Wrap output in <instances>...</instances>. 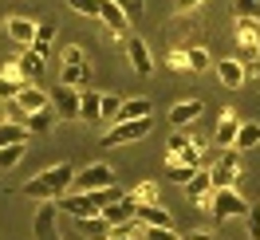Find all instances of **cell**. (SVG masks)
<instances>
[{
  "instance_id": "1",
  "label": "cell",
  "mask_w": 260,
  "mask_h": 240,
  "mask_svg": "<svg viewBox=\"0 0 260 240\" xmlns=\"http://www.w3.org/2000/svg\"><path fill=\"white\" fill-rule=\"evenodd\" d=\"M71 181H75V165L59 161V165H48V169H40L36 177H28L20 185V193L32 197V201H55V197H63L71 189Z\"/></svg>"
},
{
  "instance_id": "2",
  "label": "cell",
  "mask_w": 260,
  "mask_h": 240,
  "mask_svg": "<svg viewBox=\"0 0 260 240\" xmlns=\"http://www.w3.org/2000/svg\"><path fill=\"white\" fill-rule=\"evenodd\" d=\"M87 75H91V63H87V55H83V48H75V44H67L63 51H59V83H67V87H87Z\"/></svg>"
},
{
  "instance_id": "3",
  "label": "cell",
  "mask_w": 260,
  "mask_h": 240,
  "mask_svg": "<svg viewBox=\"0 0 260 240\" xmlns=\"http://www.w3.org/2000/svg\"><path fill=\"white\" fill-rule=\"evenodd\" d=\"M150 130H154V114L130 118V122H114V126L103 134V146H107V150H111V146H130V142H138V138H146Z\"/></svg>"
},
{
  "instance_id": "4",
  "label": "cell",
  "mask_w": 260,
  "mask_h": 240,
  "mask_svg": "<svg viewBox=\"0 0 260 240\" xmlns=\"http://www.w3.org/2000/svg\"><path fill=\"white\" fill-rule=\"evenodd\" d=\"M107 185H114V169L107 161H95V165L75 169V181H71L67 193H95V189H107Z\"/></svg>"
},
{
  "instance_id": "5",
  "label": "cell",
  "mask_w": 260,
  "mask_h": 240,
  "mask_svg": "<svg viewBox=\"0 0 260 240\" xmlns=\"http://www.w3.org/2000/svg\"><path fill=\"white\" fill-rule=\"evenodd\" d=\"M241 150H225L221 158L209 165V177H213V189H237V177H241Z\"/></svg>"
},
{
  "instance_id": "6",
  "label": "cell",
  "mask_w": 260,
  "mask_h": 240,
  "mask_svg": "<svg viewBox=\"0 0 260 240\" xmlns=\"http://www.w3.org/2000/svg\"><path fill=\"white\" fill-rule=\"evenodd\" d=\"M79 107H83V91H79V87H67V83H59V87L51 91V111H55V118L75 122V118H79Z\"/></svg>"
},
{
  "instance_id": "7",
  "label": "cell",
  "mask_w": 260,
  "mask_h": 240,
  "mask_svg": "<svg viewBox=\"0 0 260 240\" xmlns=\"http://www.w3.org/2000/svg\"><path fill=\"white\" fill-rule=\"evenodd\" d=\"M213 221H229V217H244L248 213V201H244L237 189H213Z\"/></svg>"
},
{
  "instance_id": "8",
  "label": "cell",
  "mask_w": 260,
  "mask_h": 240,
  "mask_svg": "<svg viewBox=\"0 0 260 240\" xmlns=\"http://www.w3.org/2000/svg\"><path fill=\"white\" fill-rule=\"evenodd\" d=\"M12 107H16L20 114H36V111H48L51 107V95L40 87V83H24L16 91V98H12Z\"/></svg>"
},
{
  "instance_id": "9",
  "label": "cell",
  "mask_w": 260,
  "mask_h": 240,
  "mask_svg": "<svg viewBox=\"0 0 260 240\" xmlns=\"http://www.w3.org/2000/svg\"><path fill=\"white\" fill-rule=\"evenodd\" d=\"M36 240H63V232H59V209H55V201H40V213H36Z\"/></svg>"
},
{
  "instance_id": "10",
  "label": "cell",
  "mask_w": 260,
  "mask_h": 240,
  "mask_svg": "<svg viewBox=\"0 0 260 240\" xmlns=\"http://www.w3.org/2000/svg\"><path fill=\"white\" fill-rule=\"evenodd\" d=\"M55 209L59 213H67L71 221H83V217H95L99 205L91 193H63V197H55Z\"/></svg>"
},
{
  "instance_id": "11",
  "label": "cell",
  "mask_w": 260,
  "mask_h": 240,
  "mask_svg": "<svg viewBox=\"0 0 260 240\" xmlns=\"http://www.w3.org/2000/svg\"><path fill=\"white\" fill-rule=\"evenodd\" d=\"M185 197H189L197 209H213V177H209L205 165H197V174L185 181Z\"/></svg>"
},
{
  "instance_id": "12",
  "label": "cell",
  "mask_w": 260,
  "mask_h": 240,
  "mask_svg": "<svg viewBox=\"0 0 260 240\" xmlns=\"http://www.w3.org/2000/svg\"><path fill=\"white\" fill-rule=\"evenodd\" d=\"M237 44H241L244 59H260V20L237 16Z\"/></svg>"
},
{
  "instance_id": "13",
  "label": "cell",
  "mask_w": 260,
  "mask_h": 240,
  "mask_svg": "<svg viewBox=\"0 0 260 240\" xmlns=\"http://www.w3.org/2000/svg\"><path fill=\"white\" fill-rule=\"evenodd\" d=\"M122 44H126V59H130V67H134L138 75H154V55H150L146 40L130 36V40H122Z\"/></svg>"
},
{
  "instance_id": "14",
  "label": "cell",
  "mask_w": 260,
  "mask_h": 240,
  "mask_svg": "<svg viewBox=\"0 0 260 240\" xmlns=\"http://www.w3.org/2000/svg\"><path fill=\"white\" fill-rule=\"evenodd\" d=\"M134 221L142 224V228H170L174 217H170V209H162L154 201V205H134Z\"/></svg>"
},
{
  "instance_id": "15",
  "label": "cell",
  "mask_w": 260,
  "mask_h": 240,
  "mask_svg": "<svg viewBox=\"0 0 260 240\" xmlns=\"http://www.w3.org/2000/svg\"><path fill=\"white\" fill-rule=\"evenodd\" d=\"M213 67H217V79L225 83L229 91H237V87L248 83V67H244L241 59H221V63H213Z\"/></svg>"
},
{
  "instance_id": "16",
  "label": "cell",
  "mask_w": 260,
  "mask_h": 240,
  "mask_svg": "<svg viewBox=\"0 0 260 240\" xmlns=\"http://www.w3.org/2000/svg\"><path fill=\"white\" fill-rule=\"evenodd\" d=\"M237 130H241V118L233 111H225L221 118H217V130H213V146H221V150H233V142H237Z\"/></svg>"
},
{
  "instance_id": "17",
  "label": "cell",
  "mask_w": 260,
  "mask_h": 240,
  "mask_svg": "<svg viewBox=\"0 0 260 240\" xmlns=\"http://www.w3.org/2000/svg\"><path fill=\"white\" fill-rule=\"evenodd\" d=\"M99 20L107 24V32H111L114 40H122V36H126V24H130V16L122 12V8H118V4H114V0H103V12H99Z\"/></svg>"
},
{
  "instance_id": "18",
  "label": "cell",
  "mask_w": 260,
  "mask_h": 240,
  "mask_svg": "<svg viewBox=\"0 0 260 240\" xmlns=\"http://www.w3.org/2000/svg\"><path fill=\"white\" fill-rule=\"evenodd\" d=\"M201 118V102L197 98H178L174 107H170V126H189V122H197Z\"/></svg>"
},
{
  "instance_id": "19",
  "label": "cell",
  "mask_w": 260,
  "mask_h": 240,
  "mask_svg": "<svg viewBox=\"0 0 260 240\" xmlns=\"http://www.w3.org/2000/svg\"><path fill=\"white\" fill-rule=\"evenodd\" d=\"M79 224V232L87 240H111V221H107V217H103V213H95V217H83V221H75Z\"/></svg>"
},
{
  "instance_id": "20",
  "label": "cell",
  "mask_w": 260,
  "mask_h": 240,
  "mask_svg": "<svg viewBox=\"0 0 260 240\" xmlns=\"http://www.w3.org/2000/svg\"><path fill=\"white\" fill-rule=\"evenodd\" d=\"M146 114H154V102H150L146 95H138V98H122V107H118V122H130V118H146Z\"/></svg>"
},
{
  "instance_id": "21",
  "label": "cell",
  "mask_w": 260,
  "mask_h": 240,
  "mask_svg": "<svg viewBox=\"0 0 260 240\" xmlns=\"http://www.w3.org/2000/svg\"><path fill=\"white\" fill-rule=\"evenodd\" d=\"M8 36L16 40L20 48H32V40H36V20H28V16H12V20H8Z\"/></svg>"
},
{
  "instance_id": "22",
  "label": "cell",
  "mask_w": 260,
  "mask_h": 240,
  "mask_svg": "<svg viewBox=\"0 0 260 240\" xmlns=\"http://www.w3.org/2000/svg\"><path fill=\"white\" fill-rule=\"evenodd\" d=\"M16 63H20V71H24V79H28V83H40V75H44V55H40V51L24 48Z\"/></svg>"
},
{
  "instance_id": "23",
  "label": "cell",
  "mask_w": 260,
  "mask_h": 240,
  "mask_svg": "<svg viewBox=\"0 0 260 240\" xmlns=\"http://www.w3.org/2000/svg\"><path fill=\"white\" fill-rule=\"evenodd\" d=\"M103 217L111 221V228H118V224H126V221H134V201H130V193L122 197V201L107 205V209H103Z\"/></svg>"
},
{
  "instance_id": "24",
  "label": "cell",
  "mask_w": 260,
  "mask_h": 240,
  "mask_svg": "<svg viewBox=\"0 0 260 240\" xmlns=\"http://www.w3.org/2000/svg\"><path fill=\"white\" fill-rule=\"evenodd\" d=\"M32 138V130L24 126V122H16V118H4L0 122V146H16V142H28Z\"/></svg>"
},
{
  "instance_id": "25",
  "label": "cell",
  "mask_w": 260,
  "mask_h": 240,
  "mask_svg": "<svg viewBox=\"0 0 260 240\" xmlns=\"http://www.w3.org/2000/svg\"><path fill=\"white\" fill-rule=\"evenodd\" d=\"M59 36V24L55 20H44V24H36V40H32V51H40V55H48L51 51V40Z\"/></svg>"
},
{
  "instance_id": "26",
  "label": "cell",
  "mask_w": 260,
  "mask_h": 240,
  "mask_svg": "<svg viewBox=\"0 0 260 240\" xmlns=\"http://www.w3.org/2000/svg\"><path fill=\"white\" fill-rule=\"evenodd\" d=\"M181 48H185V67H189V71H197V75H201V71H209V67H213L209 51L201 48V44H181Z\"/></svg>"
},
{
  "instance_id": "27",
  "label": "cell",
  "mask_w": 260,
  "mask_h": 240,
  "mask_svg": "<svg viewBox=\"0 0 260 240\" xmlns=\"http://www.w3.org/2000/svg\"><path fill=\"white\" fill-rule=\"evenodd\" d=\"M260 146V122H241V130H237V142H233V150H256Z\"/></svg>"
},
{
  "instance_id": "28",
  "label": "cell",
  "mask_w": 260,
  "mask_h": 240,
  "mask_svg": "<svg viewBox=\"0 0 260 240\" xmlns=\"http://www.w3.org/2000/svg\"><path fill=\"white\" fill-rule=\"evenodd\" d=\"M79 118H87V122H99V118H103V91H83Z\"/></svg>"
},
{
  "instance_id": "29",
  "label": "cell",
  "mask_w": 260,
  "mask_h": 240,
  "mask_svg": "<svg viewBox=\"0 0 260 240\" xmlns=\"http://www.w3.org/2000/svg\"><path fill=\"white\" fill-rule=\"evenodd\" d=\"M24 126L32 130V134H48L51 126H55V111H36V114H24Z\"/></svg>"
},
{
  "instance_id": "30",
  "label": "cell",
  "mask_w": 260,
  "mask_h": 240,
  "mask_svg": "<svg viewBox=\"0 0 260 240\" xmlns=\"http://www.w3.org/2000/svg\"><path fill=\"white\" fill-rule=\"evenodd\" d=\"M24 154H28V142H16V146H0V169H16Z\"/></svg>"
},
{
  "instance_id": "31",
  "label": "cell",
  "mask_w": 260,
  "mask_h": 240,
  "mask_svg": "<svg viewBox=\"0 0 260 240\" xmlns=\"http://www.w3.org/2000/svg\"><path fill=\"white\" fill-rule=\"evenodd\" d=\"M130 201H134V205H154V201H158V185H154V181H138L134 193H130Z\"/></svg>"
},
{
  "instance_id": "32",
  "label": "cell",
  "mask_w": 260,
  "mask_h": 240,
  "mask_svg": "<svg viewBox=\"0 0 260 240\" xmlns=\"http://www.w3.org/2000/svg\"><path fill=\"white\" fill-rule=\"evenodd\" d=\"M67 8H75L79 16L99 20V12H103V0H67Z\"/></svg>"
},
{
  "instance_id": "33",
  "label": "cell",
  "mask_w": 260,
  "mask_h": 240,
  "mask_svg": "<svg viewBox=\"0 0 260 240\" xmlns=\"http://www.w3.org/2000/svg\"><path fill=\"white\" fill-rule=\"evenodd\" d=\"M174 165H170V181H178V185H185L189 177L197 174V165H185V161H178V158H170Z\"/></svg>"
},
{
  "instance_id": "34",
  "label": "cell",
  "mask_w": 260,
  "mask_h": 240,
  "mask_svg": "<svg viewBox=\"0 0 260 240\" xmlns=\"http://www.w3.org/2000/svg\"><path fill=\"white\" fill-rule=\"evenodd\" d=\"M118 107H122L118 95H103V118L99 122H118Z\"/></svg>"
},
{
  "instance_id": "35",
  "label": "cell",
  "mask_w": 260,
  "mask_h": 240,
  "mask_svg": "<svg viewBox=\"0 0 260 240\" xmlns=\"http://www.w3.org/2000/svg\"><path fill=\"white\" fill-rule=\"evenodd\" d=\"M244 224H248V240H260V201H256V205H248Z\"/></svg>"
},
{
  "instance_id": "36",
  "label": "cell",
  "mask_w": 260,
  "mask_h": 240,
  "mask_svg": "<svg viewBox=\"0 0 260 240\" xmlns=\"http://www.w3.org/2000/svg\"><path fill=\"white\" fill-rule=\"evenodd\" d=\"M142 236L146 240H178V228L170 224V228H142Z\"/></svg>"
},
{
  "instance_id": "37",
  "label": "cell",
  "mask_w": 260,
  "mask_h": 240,
  "mask_svg": "<svg viewBox=\"0 0 260 240\" xmlns=\"http://www.w3.org/2000/svg\"><path fill=\"white\" fill-rule=\"evenodd\" d=\"M114 4H118L130 20H142V4H146V0H114Z\"/></svg>"
},
{
  "instance_id": "38",
  "label": "cell",
  "mask_w": 260,
  "mask_h": 240,
  "mask_svg": "<svg viewBox=\"0 0 260 240\" xmlns=\"http://www.w3.org/2000/svg\"><path fill=\"white\" fill-rule=\"evenodd\" d=\"M185 146H189V138H185V134H170V138H166V150H170V158H178Z\"/></svg>"
},
{
  "instance_id": "39",
  "label": "cell",
  "mask_w": 260,
  "mask_h": 240,
  "mask_svg": "<svg viewBox=\"0 0 260 240\" xmlns=\"http://www.w3.org/2000/svg\"><path fill=\"white\" fill-rule=\"evenodd\" d=\"M237 16H252V20H260V0H237Z\"/></svg>"
},
{
  "instance_id": "40",
  "label": "cell",
  "mask_w": 260,
  "mask_h": 240,
  "mask_svg": "<svg viewBox=\"0 0 260 240\" xmlns=\"http://www.w3.org/2000/svg\"><path fill=\"white\" fill-rule=\"evenodd\" d=\"M166 63L174 67V71H189V67H185V48H174L170 55H166Z\"/></svg>"
},
{
  "instance_id": "41",
  "label": "cell",
  "mask_w": 260,
  "mask_h": 240,
  "mask_svg": "<svg viewBox=\"0 0 260 240\" xmlns=\"http://www.w3.org/2000/svg\"><path fill=\"white\" fill-rule=\"evenodd\" d=\"M16 91H20L16 83H12V79H4V75H0V98H4V102H12V98H16Z\"/></svg>"
},
{
  "instance_id": "42",
  "label": "cell",
  "mask_w": 260,
  "mask_h": 240,
  "mask_svg": "<svg viewBox=\"0 0 260 240\" xmlns=\"http://www.w3.org/2000/svg\"><path fill=\"white\" fill-rule=\"evenodd\" d=\"M197 4H209V0H178V8H181V12H193Z\"/></svg>"
},
{
  "instance_id": "43",
  "label": "cell",
  "mask_w": 260,
  "mask_h": 240,
  "mask_svg": "<svg viewBox=\"0 0 260 240\" xmlns=\"http://www.w3.org/2000/svg\"><path fill=\"white\" fill-rule=\"evenodd\" d=\"M189 240H217V236H213V232H193Z\"/></svg>"
},
{
  "instance_id": "44",
  "label": "cell",
  "mask_w": 260,
  "mask_h": 240,
  "mask_svg": "<svg viewBox=\"0 0 260 240\" xmlns=\"http://www.w3.org/2000/svg\"><path fill=\"white\" fill-rule=\"evenodd\" d=\"M4 118H8V107H4V98H0V122H4Z\"/></svg>"
}]
</instances>
